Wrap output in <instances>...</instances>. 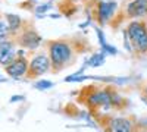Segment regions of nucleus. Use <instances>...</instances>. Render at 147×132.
Here are the masks:
<instances>
[{"label": "nucleus", "instance_id": "nucleus-1", "mask_svg": "<svg viewBox=\"0 0 147 132\" xmlns=\"http://www.w3.org/2000/svg\"><path fill=\"white\" fill-rule=\"evenodd\" d=\"M50 59L56 70L62 69L71 59V49L66 43L56 41L50 44Z\"/></svg>", "mask_w": 147, "mask_h": 132}, {"label": "nucleus", "instance_id": "nucleus-2", "mask_svg": "<svg viewBox=\"0 0 147 132\" xmlns=\"http://www.w3.org/2000/svg\"><path fill=\"white\" fill-rule=\"evenodd\" d=\"M128 37H129L132 46L140 53L147 52V29L143 23H140V22L131 23L128 27Z\"/></svg>", "mask_w": 147, "mask_h": 132}, {"label": "nucleus", "instance_id": "nucleus-3", "mask_svg": "<svg viewBox=\"0 0 147 132\" xmlns=\"http://www.w3.org/2000/svg\"><path fill=\"white\" fill-rule=\"evenodd\" d=\"M6 72L13 76V78H19L22 76L25 72H28V63L24 57H18V59H13L9 65H6Z\"/></svg>", "mask_w": 147, "mask_h": 132}, {"label": "nucleus", "instance_id": "nucleus-4", "mask_svg": "<svg viewBox=\"0 0 147 132\" xmlns=\"http://www.w3.org/2000/svg\"><path fill=\"white\" fill-rule=\"evenodd\" d=\"M49 63H50L49 59L46 56H43V54L34 57L30 68H28V75L30 76H38V75L44 74V72L49 69Z\"/></svg>", "mask_w": 147, "mask_h": 132}, {"label": "nucleus", "instance_id": "nucleus-5", "mask_svg": "<svg viewBox=\"0 0 147 132\" xmlns=\"http://www.w3.org/2000/svg\"><path fill=\"white\" fill-rule=\"evenodd\" d=\"M127 12L131 18L143 16L147 13V0H134L127 7Z\"/></svg>", "mask_w": 147, "mask_h": 132}, {"label": "nucleus", "instance_id": "nucleus-6", "mask_svg": "<svg viewBox=\"0 0 147 132\" xmlns=\"http://www.w3.org/2000/svg\"><path fill=\"white\" fill-rule=\"evenodd\" d=\"M15 59V50L13 46L9 41L0 43V63L2 65H9Z\"/></svg>", "mask_w": 147, "mask_h": 132}, {"label": "nucleus", "instance_id": "nucleus-7", "mask_svg": "<svg viewBox=\"0 0 147 132\" xmlns=\"http://www.w3.org/2000/svg\"><path fill=\"white\" fill-rule=\"evenodd\" d=\"M107 132H132V126L127 119H115L110 122Z\"/></svg>", "mask_w": 147, "mask_h": 132}, {"label": "nucleus", "instance_id": "nucleus-8", "mask_svg": "<svg viewBox=\"0 0 147 132\" xmlns=\"http://www.w3.org/2000/svg\"><path fill=\"white\" fill-rule=\"evenodd\" d=\"M40 41H41V38H40L34 31H27V32L21 37V43H22V46L30 47V49H34V47H37V46L40 44Z\"/></svg>", "mask_w": 147, "mask_h": 132}, {"label": "nucleus", "instance_id": "nucleus-9", "mask_svg": "<svg viewBox=\"0 0 147 132\" xmlns=\"http://www.w3.org/2000/svg\"><path fill=\"white\" fill-rule=\"evenodd\" d=\"M115 10V3H100L99 6V16L102 22H106L110 16H112Z\"/></svg>", "mask_w": 147, "mask_h": 132}, {"label": "nucleus", "instance_id": "nucleus-10", "mask_svg": "<svg viewBox=\"0 0 147 132\" xmlns=\"http://www.w3.org/2000/svg\"><path fill=\"white\" fill-rule=\"evenodd\" d=\"M7 34H9V25H6L5 22L0 21V43L6 41V38H7Z\"/></svg>", "mask_w": 147, "mask_h": 132}, {"label": "nucleus", "instance_id": "nucleus-11", "mask_svg": "<svg viewBox=\"0 0 147 132\" xmlns=\"http://www.w3.org/2000/svg\"><path fill=\"white\" fill-rule=\"evenodd\" d=\"M7 21H9V28L10 29H16L19 27V18L15 15H7Z\"/></svg>", "mask_w": 147, "mask_h": 132}, {"label": "nucleus", "instance_id": "nucleus-12", "mask_svg": "<svg viewBox=\"0 0 147 132\" xmlns=\"http://www.w3.org/2000/svg\"><path fill=\"white\" fill-rule=\"evenodd\" d=\"M146 92H147V90H146Z\"/></svg>", "mask_w": 147, "mask_h": 132}]
</instances>
